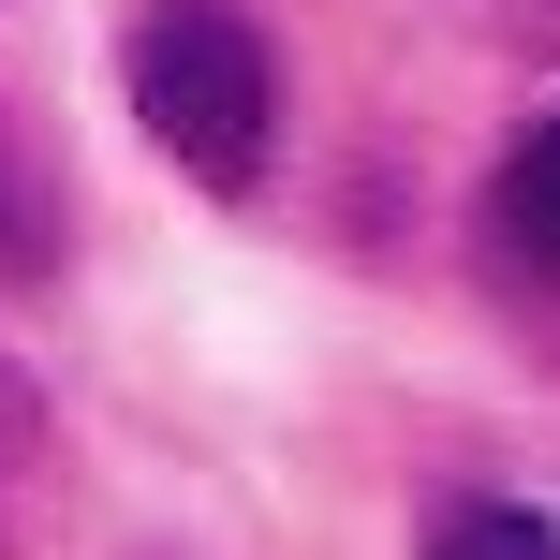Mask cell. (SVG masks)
<instances>
[{"instance_id":"cell-3","label":"cell","mask_w":560,"mask_h":560,"mask_svg":"<svg viewBox=\"0 0 560 560\" xmlns=\"http://www.w3.org/2000/svg\"><path fill=\"white\" fill-rule=\"evenodd\" d=\"M487 236H502V266L560 280V104L502 148V177H487Z\"/></svg>"},{"instance_id":"cell-2","label":"cell","mask_w":560,"mask_h":560,"mask_svg":"<svg viewBox=\"0 0 560 560\" xmlns=\"http://www.w3.org/2000/svg\"><path fill=\"white\" fill-rule=\"evenodd\" d=\"M0 560H74V502H59V428L45 398L0 369Z\"/></svg>"},{"instance_id":"cell-1","label":"cell","mask_w":560,"mask_h":560,"mask_svg":"<svg viewBox=\"0 0 560 560\" xmlns=\"http://www.w3.org/2000/svg\"><path fill=\"white\" fill-rule=\"evenodd\" d=\"M133 133L207 192H266L280 148V59L236 0H148L133 15Z\"/></svg>"},{"instance_id":"cell-4","label":"cell","mask_w":560,"mask_h":560,"mask_svg":"<svg viewBox=\"0 0 560 560\" xmlns=\"http://www.w3.org/2000/svg\"><path fill=\"white\" fill-rule=\"evenodd\" d=\"M45 266H59V192L30 163V133L0 118V280H45Z\"/></svg>"},{"instance_id":"cell-5","label":"cell","mask_w":560,"mask_h":560,"mask_svg":"<svg viewBox=\"0 0 560 560\" xmlns=\"http://www.w3.org/2000/svg\"><path fill=\"white\" fill-rule=\"evenodd\" d=\"M428 560H560V516L546 502H443L428 516Z\"/></svg>"}]
</instances>
